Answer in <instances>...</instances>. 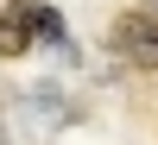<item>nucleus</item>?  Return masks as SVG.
I'll list each match as a JSON object with an SVG mask.
<instances>
[{"instance_id":"1","label":"nucleus","mask_w":158,"mask_h":145,"mask_svg":"<svg viewBox=\"0 0 158 145\" xmlns=\"http://www.w3.org/2000/svg\"><path fill=\"white\" fill-rule=\"evenodd\" d=\"M63 126H76V101H63L57 88H25V95H13V133L19 139H57Z\"/></svg>"},{"instance_id":"2","label":"nucleus","mask_w":158,"mask_h":145,"mask_svg":"<svg viewBox=\"0 0 158 145\" xmlns=\"http://www.w3.org/2000/svg\"><path fill=\"white\" fill-rule=\"evenodd\" d=\"M108 50L133 70H158V13H120L108 32Z\"/></svg>"},{"instance_id":"3","label":"nucleus","mask_w":158,"mask_h":145,"mask_svg":"<svg viewBox=\"0 0 158 145\" xmlns=\"http://www.w3.org/2000/svg\"><path fill=\"white\" fill-rule=\"evenodd\" d=\"M38 38H44L38 32V0H13L0 13V57H25Z\"/></svg>"},{"instance_id":"5","label":"nucleus","mask_w":158,"mask_h":145,"mask_svg":"<svg viewBox=\"0 0 158 145\" xmlns=\"http://www.w3.org/2000/svg\"><path fill=\"white\" fill-rule=\"evenodd\" d=\"M0 145H6V133H0Z\"/></svg>"},{"instance_id":"4","label":"nucleus","mask_w":158,"mask_h":145,"mask_svg":"<svg viewBox=\"0 0 158 145\" xmlns=\"http://www.w3.org/2000/svg\"><path fill=\"white\" fill-rule=\"evenodd\" d=\"M146 13H158V0H146Z\"/></svg>"}]
</instances>
